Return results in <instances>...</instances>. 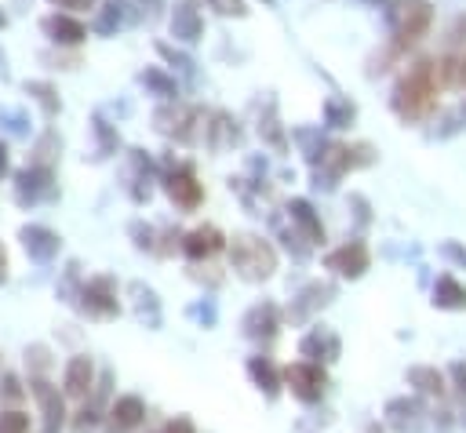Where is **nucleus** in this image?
<instances>
[{
    "mask_svg": "<svg viewBox=\"0 0 466 433\" xmlns=\"http://www.w3.org/2000/svg\"><path fill=\"white\" fill-rule=\"evenodd\" d=\"M437 106V65L430 58L411 62V69L393 87V109L404 120H422Z\"/></svg>",
    "mask_w": 466,
    "mask_h": 433,
    "instance_id": "nucleus-1",
    "label": "nucleus"
},
{
    "mask_svg": "<svg viewBox=\"0 0 466 433\" xmlns=\"http://www.w3.org/2000/svg\"><path fill=\"white\" fill-rule=\"evenodd\" d=\"M229 262L244 280H266L277 269V251L255 233H237L229 240Z\"/></svg>",
    "mask_w": 466,
    "mask_h": 433,
    "instance_id": "nucleus-2",
    "label": "nucleus"
},
{
    "mask_svg": "<svg viewBox=\"0 0 466 433\" xmlns=\"http://www.w3.org/2000/svg\"><path fill=\"white\" fill-rule=\"evenodd\" d=\"M390 18H393V51H404L430 29L433 7L426 0H400Z\"/></svg>",
    "mask_w": 466,
    "mask_h": 433,
    "instance_id": "nucleus-3",
    "label": "nucleus"
},
{
    "mask_svg": "<svg viewBox=\"0 0 466 433\" xmlns=\"http://www.w3.org/2000/svg\"><path fill=\"white\" fill-rule=\"evenodd\" d=\"M280 378L288 382V389H291L302 404H317V400L324 397V386H328L320 364H313V360H295V364H288Z\"/></svg>",
    "mask_w": 466,
    "mask_h": 433,
    "instance_id": "nucleus-4",
    "label": "nucleus"
},
{
    "mask_svg": "<svg viewBox=\"0 0 466 433\" xmlns=\"http://www.w3.org/2000/svg\"><path fill=\"white\" fill-rule=\"evenodd\" d=\"M80 306H84V313H91V317H98V320H106V317H116V309H120V302H116V284L109 280V277H95V280H87L84 284V291H80Z\"/></svg>",
    "mask_w": 466,
    "mask_h": 433,
    "instance_id": "nucleus-5",
    "label": "nucleus"
},
{
    "mask_svg": "<svg viewBox=\"0 0 466 433\" xmlns=\"http://www.w3.org/2000/svg\"><path fill=\"white\" fill-rule=\"evenodd\" d=\"M142 418H146L142 397L124 393V397H116V400L109 404V411H106V433H131V429L142 426Z\"/></svg>",
    "mask_w": 466,
    "mask_h": 433,
    "instance_id": "nucleus-6",
    "label": "nucleus"
},
{
    "mask_svg": "<svg viewBox=\"0 0 466 433\" xmlns=\"http://www.w3.org/2000/svg\"><path fill=\"white\" fill-rule=\"evenodd\" d=\"M51 178H55V175H51L47 164H33V167L18 171V178H15V196H18V204H36V200L51 196V193H55V182H51Z\"/></svg>",
    "mask_w": 466,
    "mask_h": 433,
    "instance_id": "nucleus-7",
    "label": "nucleus"
},
{
    "mask_svg": "<svg viewBox=\"0 0 466 433\" xmlns=\"http://www.w3.org/2000/svg\"><path fill=\"white\" fill-rule=\"evenodd\" d=\"M33 397L40 404V415H44V429L40 433H58L62 422H66V404H62V393L47 382V378H33Z\"/></svg>",
    "mask_w": 466,
    "mask_h": 433,
    "instance_id": "nucleus-8",
    "label": "nucleus"
},
{
    "mask_svg": "<svg viewBox=\"0 0 466 433\" xmlns=\"http://www.w3.org/2000/svg\"><path fill=\"white\" fill-rule=\"evenodd\" d=\"M164 189H167V196H171L178 207H186V211H193V207L200 204V196H204V189H200V182H197V175H193L189 167L171 171V175L164 178Z\"/></svg>",
    "mask_w": 466,
    "mask_h": 433,
    "instance_id": "nucleus-9",
    "label": "nucleus"
},
{
    "mask_svg": "<svg viewBox=\"0 0 466 433\" xmlns=\"http://www.w3.org/2000/svg\"><path fill=\"white\" fill-rule=\"evenodd\" d=\"M368 262H371V255L360 240H350V244H342L328 255V269H335L339 277H360L368 269Z\"/></svg>",
    "mask_w": 466,
    "mask_h": 433,
    "instance_id": "nucleus-10",
    "label": "nucleus"
},
{
    "mask_svg": "<svg viewBox=\"0 0 466 433\" xmlns=\"http://www.w3.org/2000/svg\"><path fill=\"white\" fill-rule=\"evenodd\" d=\"M22 247L36 258V262H47V258H55L58 255V247H62V240H58V233H51L47 226H22Z\"/></svg>",
    "mask_w": 466,
    "mask_h": 433,
    "instance_id": "nucleus-11",
    "label": "nucleus"
},
{
    "mask_svg": "<svg viewBox=\"0 0 466 433\" xmlns=\"http://www.w3.org/2000/svg\"><path fill=\"white\" fill-rule=\"evenodd\" d=\"M226 247V237L215 229V226H197L193 233H186V240H182V251L189 255V258H211L215 251H222Z\"/></svg>",
    "mask_w": 466,
    "mask_h": 433,
    "instance_id": "nucleus-12",
    "label": "nucleus"
},
{
    "mask_svg": "<svg viewBox=\"0 0 466 433\" xmlns=\"http://www.w3.org/2000/svg\"><path fill=\"white\" fill-rule=\"evenodd\" d=\"M91 386H95V364H91V357H69L62 389H66L69 397H87Z\"/></svg>",
    "mask_w": 466,
    "mask_h": 433,
    "instance_id": "nucleus-13",
    "label": "nucleus"
},
{
    "mask_svg": "<svg viewBox=\"0 0 466 433\" xmlns=\"http://www.w3.org/2000/svg\"><path fill=\"white\" fill-rule=\"evenodd\" d=\"M200 33H204V18H200L197 4H193V0L178 4V7H175V15H171V36H175V40L193 44V40H200Z\"/></svg>",
    "mask_w": 466,
    "mask_h": 433,
    "instance_id": "nucleus-14",
    "label": "nucleus"
},
{
    "mask_svg": "<svg viewBox=\"0 0 466 433\" xmlns=\"http://www.w3.org/2000/svg\"><path fill=\"white\" fill-rule=\"evenodd\" d=\"M193 120H197V109L189 106H171V109H160L157 113V127L164 135H175V138H193Z\"/></svg>",
    "mask_w": 466,
    "mask_h": 433,
    "instance_id": "nucleus-15",
    "label": "nucleus"
},
{
    "mask_svg": "<svg viewBox=\"0 0 466 433\" xmlns=\"http://www.w3.org/2000/svg\"><path fill=\"white\" fill-rule=\"evenodd\" d=\"M277 327H280V320H277L273 302H262V306L248 309V317H244V335H251V338H273Z\"/></svg>",
    "mask_w": 466,
    "mask_h": 433,
    "instance_id": "nucleus-16",
    "label": "nucleus"
},
{
    "mask_svg": "<svg viewBox=\"0 0 466 433\" xmlns=\"http://www.w3.org/2000/svg\"><path fill=\"white\" fill-rule=\"evenodd\" d=\"M40 29H44L55 44H80V40L87 36V29H84L76 18H69V15H47V18L40 22Z\"/></svg>",
    "mask_w": 466,
    "mask_h": 433,
    "instance_id": "nucleus-17",
    "label": "nucleus"
},
{
    "mask_svg": "<svg viewBox=\"0 0 466 433\" xmlns=\"http://www.w3.org/2000/svg\"><path fill=\"white\" fill-rule=\"evenodd\" d=\"M299 349H302V357H309L313 364H317V360H335V357H339V338H335L328 327H313V331L302 338Z\"/></svg>",
    "mask_w": 466,
    "mask_h": 433,
    "instance_id": "nucleus-18",
    "label": "nucleus"
},
{
    "mask_svg": "<svg viewBox=\"0 0 466 433\" xmlns=\"http://www.w3.org/2000/svg\"><path fill=\"white\" fill-rule=\"evenodd\" d=\"M291 222L306 233V244H320L324 240V226H320V218L313 215V207H309V200H291Z\"/></svg>",
    "mask_w": 466,
    "mask_h": 433,
    "instance_id": "nucleus-19",
    "label": "nucleus"
},
{
    "mask_svg": "<svg viewBox=\"0 0 466 433\" xmlns=\"http://www.w3.org/2000/svg\"><path fill=\"white\" fill-rule=\"evenodd\" d=\"M437 84L466 91V51L462 55H448V58L437 62Z\"/></svg>",
    "mask_w": 466,
    "mask_h": 433,
    "instance_id": "nucleus-20",
    "label": "nucleus"
},
{
    "mask_svg": "<svg viewBox=\"0 0 466 433\" xmlns=\"http://www.w3.org/2000/svg\"><path fill=\"white\" fill-rule=\"evenodd\" d=\"M248 375H251V378H255V386H258V389H266L269 397H273V393L280 389V382H284L269 357H251V360H248Z\"/></svg>",
    "mask_w": 466,
    "mask_h": 433,
    "instance_id": "nucleus-21",
    "label": "nucleus"
},
{
    "mask_svg": "<svg viewBox=\"0 0 466 433\" xmlns=\"http://www.w3.org/2000/svg\"><path fill=\"white\" fill-rule=\"evenodd\" d=\"M433 302L441 309H466V287L459 280H451V277H441L437 287H433Z\"/></svg>",
    "mask_w": 466,
    "mask_h": 433,
    "instance_id": "nucleus-22",
    "label": "nucleus"
},
{
    "mask_svg": "<svg viewBox=\"0 0 466 433\" xmlns=\"http://www.w3.org/2000/svg\"><path fill=\"white\" fill-rule=\"evenodd\" d=\"M25 91L44 106V113H47V116H55V113H58V106H62V102L55 98V87H51V84H44V80H29V84H25Z\"/></svg>",
    "mask_w": 466,
    "mask_h": 433,
    "instance_id": "nucleus-23",
    "label": "nucleus"
},
{
    "mask_svg": "<svg viewBox=\"0 0 466 433\" xmlns=\"http://www.w3.org/2000/svg\"><path fill=\"white\" fill-rule=\"evenodd\" d=\"M324 113H328V124H331V127H346V124L357 116L353 102H346V98H328Z\"/></svg>",
    "mask_w": 466,
    "mask_h": 433,
    "instance_id": "nucleus-24",
    "label": "nucleus"
},
{
    "mask_svg": "<svg viewBox=\"0 0 466 433\" xmlns=\"http://www.w3.org/2000/svg\"><path fill=\"white\" fill-rule=\"evenodd\" d=\"M408 378L419 382V389H426V393H444V378H441V371H433V368H411Z\"/></svg>",
    "mask_w": 466,
    "mask_h": 433,
    "instance_id": "nucleus-25",
    "label": "nucleus"
},
{
    "mask_svg": "<svg viewBox=\"0 0 466 433\" xmlns=\"http://www.w3.org/2000/svg\"><path fill=\"white\" fill-rule=\"evenodd\" d=\"M142 84H149L160 98H175V80H167L160 69H146V73H142Z\"/></svg>",
    "mask_w": 466,
    "mask_h": 433,
    "instance_id": "nucleus-26",
    "label": "nucleus"
},
{
    "mask_svg": "<svg viewBox=\"0 0 466 433\" xmlns=\"http://www.w3.org/2000/svg\"><path fill=\"white\" fill-rule=\"evenodd\" d=\"M0 433H29V415L25 411H4L0 415Z\"/></svg>",
    "mask_w": 466,
    "mask_h": 433,
    "instance_id": "nucleus-27",
    "label": "nucleus"
},
{
    "mask_svg": "<svg viewBox=\"0 0 466 433\" xmlns=\"http://www.w3.org/2000/svg\"><path fill=\"white\" fill-rule=\"evenodd\" d=\"M218 15H233V18H244L248 15V4L244 0H208Z\"/></svg>",
    "mask_w": 466,
    "mask_h": 433,
    "instance_id": "nucleus-28",
    "label": "nucleus"
},
{
    "mask_svg": "<svg viewBox=\"0 0 466 433\" xmlns=\"http://www.w3.org/2000/svg\"><path fill=\"white\" fill-rule=\"evenodd\" d=\"M0 397H4V400H22L25 389H22V382H18L15 375H4V378H0Z\"/></svg>",
    "mask_w": 466,
    "mask_h": 433,
    "instance_id": "nucleus-29",
    "label": "nucleus"
},
{
    "mask_svg": "<svg viewBox=\"0 0 466 433\" xmlns=\"http://www.w3.org/2000/svg\"><path fill=\"white\" fill-rule=\"evenodd\" d=\"M95 422H98L95 408H80V411H76V418H73V433H91V429H95Z\"/></svg>",
    "mask_w": 466,
    "mask_h": 433,
    "instance_id": "nucleus-30",
    "label": "nucleus"
},
{
    "mask_svg": "<svg viewBox=\"0 0 466 433\" xmlns=\"http://www.w3.org/2000/svg\"><path fill=\"white\" fill-rule=\"evenodd\" d=\"M47 4H55V7H62V11H87L95 0H47Z\"/></svg>",
    "mask_w": 466,
    "mask_h": 433,
    "instance_id": "nucleus-31",
    "label": "nucleus"
},
{
    "mask_svg": "<svg viewBox=\"0 0 466 433\" xmlns=\"http://www.w3.org/2000/svg\"><path fill=\"white\" fill-rule=\"evenodd\" d=\"M160 433H197V429H193V422H189V418H171Z\"/></svg>",
    "mask_w": 466,
    "mask_h": 433,
    "instance_id": "nucleus-32",
    "label": "nucleus"
},
{
    "mask_svg": "<svg viewBox=\"0 0 466 433\" xmlns=\"http://www.w3.org/2000/svg\"><path fill=\"white\" fill-rule=\"evenodd\" d=\"M7 167H11V156H7V142H0V178L7 175Z\"/></svg>",
    "mask_w": 466,
    "mask_h": 433,
    "instance_id": "nucleus-33",
    "label": "nucleus"
},
{
    "mask_svg": "<svg viewBox=\"0 0 466 433\" xmlns=\"http://www.w3.org/2000/svg\"><path fill=\"white\" fill-rule=\"evenodd\" d=\"M7 280V251H4V244H0V284Z\"/></svg>",
    "mask_w": 466,
    "mask_h": 433,
    "instance_id": "nucleus-34",
    "label": "nucleus"
},
{
    "mask_svg": "<svg viewBox=\"0 0 466 433\" xmlns=\"http://www.w3.org/2000/svg\"><path fill=\"white\" fill-rule=\"evenodd\" d=\"M448 255H451V258H459V262H466V247H455V244H451V247H448Z\"/></svg>",
    "mask_w": 466,
    "mask_h": 433,
    "instance_id": "nucleus-35",
    "label": "nucleus"
},
{
    "mask_svg": "<svg viewBox=\"0 0 466 433\" xmlns=\"http://www.w3.org/2000/svg\"><path fill=\"white\" fill-rule=\"evenodd\" d=\"M4 22H7V15H4V11H0V29H4Z\"/></svg>",
    "mask_w": 466,
    "mask_h": 433,
    "instance_id": "nucleus-36",
    "label": "nucleus"
}]
</instances>
